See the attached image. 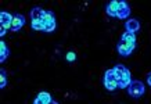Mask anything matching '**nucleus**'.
<instances>
[{"label": "nucleus", "mask_w": 151, "mask_h": 104, "mask_svg": "<svg viewBox=\"0 0 151 104\" xmlns=\"http://www.w3.org/2000/svg\"><path fill=\"white\" fill-rule=\"evenodd\" d=\"M49 104H58V103H57L55 100H53V101H51V103H49Z\"/></svg>", "instance_id": "19"}, {"label": "nucleus", "mask_w": 151, "mask_h": 104, "mask_svg": "<svg viewBox=\"0 0 151 104\" xmlns=\"http://www.w3.org/2000/svg\"><path fill=\"white\" fill-rule=\"evenodd\" d=\"M134 49H136V43H129V42L124 40V39H121L119 43L116 45V50H118V53L122 56V57L130 56Z\"/></svg>", "instance_id": "6"}, {"label": "nucleus", "mask_w": 151, "mask_h": 104, "mask_svg": "<svg viewBox=\"0 0 151 104\" xmlns=\"http://www.w3.org/2000/svg\"><path fill=\"white\" fill-rule=\"evenodd\" d=\"M103 82H104V86H105L107 90L114 92V90L118 89V79H116V77H115L114 69H107V71H105Z\"/></svg>", "instance_id": "4"}, {"label": "nucleus", "mask_w": 151, "mask_h": 104, "mask_svg": "<svg viewBox=\"0 0 151 104\" xmlns=\"http://www.w3.org/2000/svg\"><path fill=\"white\" fill-rule=\"evenodd\" d=\"M7 86V72L6 69H0V87L4 89Z\"/></svg>", "instance_id": "15"}, {"label": "nucleus", "mask_w": 151, "mask_h": 104, "mask_svg": "<svg viewBox=\"0 0 151 104\" xmlns=\"http://www.w3.org/2000/svg\"><path fill=\"white\" fill-rule=\"evenodd\" d=\"M144 92H146V87L142 81H132L130 85L128 86V93L133 99H140L144 95Z\"/></svg>", "instance_id": "3"}, {"label": "nucleus", "mask_w": 151, "mask_h": 104, "mask_svg": "<svg viewBox=\"0 0 151 104\" xmlns=\"http://www.w3.org/2000/svg\"><path fill=\"white\" fill-rule=\"evenodd\" d=\"M112 69H114L115 77L118 79V87L119 89H128V86L130 85V82H132L130 71H129L125 65H122V64L115 65Z\"/></svg>", "instance_id": "1"}, {"label": "nucleus", "mask_w": 151, "mask_h": 104, "mask_svg": "<svg viewBox=\"0 0 151 104\" xmlns=\"http://www.w3.org/2000/svg\"><path fill=\"white\" fill-rule=\"evenodd\" d=\"M125 28H126V31H128V32L136 33V32L140 29V22H139L137 20L130 18V20H128V21H126V24H125Z\"/></svg>", "instance_id": "11"}, {"label": "nucleus", "mask_w": 151, "mask_h": 104, "mask_svg": "<svg viewBox=\"0 0 151 104\" xmlns=\"http://www.w3.org/2000/svg\"><path fill=\"white\" fill-rule=\"evenodd\" d=\"M45 14H46V10L40 9V7L32 9V11H31L32 29H35V31H43L45 29Z\"/></svg>", "instance_id": "2"}, {"label": "nucleus", "mask_w": 151, "mask_h": 104, "mask_svg": "<svg viewBox=\"0 0 151 104\" xmlns=\"http://www.w3.org/2000/svg\"><path fill=\"white\" fill-rule=\"evenodd\" d=\"M33 104H43V103H42V101H39L37 99H35V100H33Z\"/></svg>", "instance_id": "18"}, {"label": "nucleus", "mask_w": 151, "mask_h": 104, "mask_svg": "<svg viewBox=\"0 0 151 104\" xmlns=\"http://www.w3.org/2000/svg\"><path fill=\"white\" fill-rule=\"evenodd\" d=\"M36 99L39 100V101H42L43 104H49L53 101V97H51L50 93H47V92H40L39 95L36 96Z\"/></svg>", "instance_id": "13"}, {"label": "nucleus", "mask_w": 151, "mask_h": 104, "mask_svg": "<svg viewBox=\"0 0 151 104\" xmlns=\"http://www.w3.org/2000/svg\"><path fill=\"white\" fill-rule=\"evenodd\" d=\"M9 56H10L9 47H7V45H6L4 40H1L0 42V63H4Z\"/></svg>", "instance_id": "12"}, {"label": "nucleus", "mask_w": 151, "mask_h": 104, "mask_svg": "<svg viewBox=\"0 0 151 104\" xmlns=\"http://www.w3.org/2000/svg\"><path fill=\"white\" fill-rule=\"evenodd\" d=\"M65 58H67V61H68V63H73V61L76 60V54H75L73 51H68Z\"/></svg>", "instance_id": "16"}, {"label": "nucleus", "mask_w": 151, "mask_h": 104, "mask_svg": "<svg viewBox=\"0 0 151 104\" xmlns=\"http://www.w3.org/2000/svg\"><path fill=\"white\" fill-rule=\"evenodd\" d=\"M55 27H57V22H55L54 13L47 10L46 14H45V29H43V32L50 33V32H53L55 29Z\"/></svg>", "instance_id": "7"}, {"label": "nucleus", "mask_w": 151, "mask_h": 104, "mask_svg": "<svg viewBox=\"0 0 151 104\" xmlns=\"http://www.w3.org/2000/svg\"><path fill=\"white\" fill-rule=\"evenodd\" d=\"M24 25H25V17H24L22 14H15V15H13V22H11L10 31L18 32Z\"/></svg>", "instance_id": "8"}, {"label": "nucleus", "mask_w": 151, "mask_h": 104, "mask_svg": "<svg viewBox=\"0 0 151 104\" xmlns=\"http://www.w3.org/2000/svg\"><path fill=\"white\" fill-rule=\"evenodd\" d=\"M121 39H124V40L129 42V43H136V33H132V32L125 31L124 33H122Z\"/></svg>", "instance_id": "14"}, {"label": "nucleus", "mask_w": 151, "mask_h": 104, "mask_svg": "<svg viewBox=\"0 0 151 104\" xmlns=\"http://www.w3.org/2000/svg\"><path fill=\"white\" fill-rule=\"evenodd\" d=\"M129 15H130V7H129V4L125 1V0H121V4H119V13H118V17H116V18L125 20V18H128Z\"/></svg>", "instance_id": "10"}, {"label": "nucleus", "mask_w": 151, "mask_h": 104, "mask_svg": "<svg viewBox=\"0 0 151 104\" xmlns=\"http://www.w3.org/2000/svg\"><path fill=\"white\" fill-rule=\"evenodd\" d=\"M11 22H13V15L7 11H1L0 13V36L1 38L6 35L7 29L11 28Z\"/></svg>", "instance_id": "5"}, {"label": "nucleus", "mask_w": 151, "mask_h": 104, "mask_svg": "<svg viewBox=\"0 0 151 104\" xmlns=\"http://www.w3.org/2000/svg\"><path fill=\"white\" fill-rule=\"evenodd\" d=\"M147 83H148V85L151 86V72L148 74V75H147Z\"/></svg>", "instance_id": "17"}, {"label": "nucleus", "mask_w": 151, "mask_h": 104, "mask_svg": "<svg viewBox=\"0 0 151 104\" xmlns=\"http://www.w3.org/2000/svg\"><path fill=\"white\" fill-rule=\"evenodd\" d=\"M119 4H121V0H112V1H110V3L107 4V7H105L107 14L116 18V17H118V13H119Z\"/></svg>", "instance_id": "9"}]
</instances>
